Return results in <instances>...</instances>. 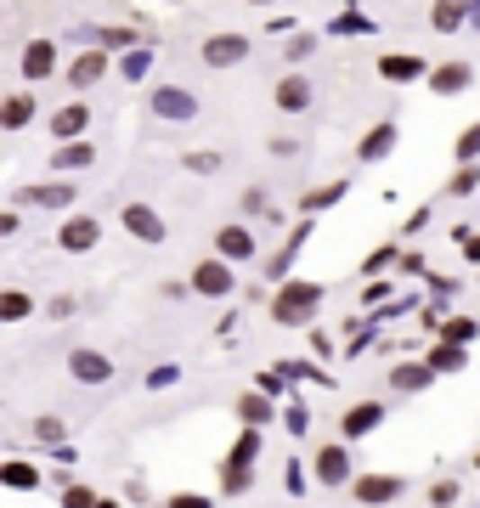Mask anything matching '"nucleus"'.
Segmentation results:
<instances>
[{"label":"nucleus","mask_w":480,"mask_h":508,"mask_svg":"<svg viewBox=\"0 0 480 508\" xmlns=\"http://www.w3.org/2000/svg\"><path fill=\"white\" fill-rule=\"evenodd\" d=\"M475 186H480V169H475V164H457V176H452L447 193H452V198H469Z\"/></svg>","instance_id":"28"},{"label":"nucleus","mask_w":480,"mask_h":508,"mask_svg":"<svg viewBox=\"0 0 480 508\" xmlns=\"http://www.w3.org/2000/svg\"><path fill=\"white\" fill-rule=\"evenodd\" d=\"M430 367H435V373H457V367H464V350H457V345H441V350L430 356Z\"/></svg>","instance_id":"29"},{"label":"nucleus","mask_w":480,"mask_h":508,"mask_svg":"<svg viewBox=\"0 0 480 508\" xmlns=\"http://www.w3.org/2000/svg\"><path fill=\"white\" fill-rule=\"evenodd\" d=\"M153 113L170 119V124H176V119L186 124V119H198V96L186 91V85H158V91H153Z\"/></svg>","instance_id":"4"},{"label":"nucleus","mask_w":480,"mask_h":508,"mask_svg":"<svg viewBox=\"0 0 480 508\" xmlns=\"http://www.w3.org/2000/svg\"><path fill=\"white\" fill-rule=\"evenodd\" d=\"M271 153H277V159H294L300 141H294V136H271Z\"/></svg>","instance_id":"37"},{"label":"nucleus","mask_w":480,"mask_h":508,"mask_svg":"<svg viewBox=\"0 0 480 508\" xmlns=\"http://www.w3.org/2000/svg\"><path fill=\"white\" fill-rule=\"evenodd\" d=\"M0 480L12 492H29V485H40V469H29V463H0Z\"/></svg>","instance_id":"23"},{"label":"nucleus","mask_w":480,"mask_h":508,"mask_svg":"<svg viewBox=\"0 0 480 508\" xmlns=\"http://www.w3.org/2000/svg\"><path fill=\"white\" fill-rule=\"evenodd\" d=\"M215 254H221V260H249V254H255V231H249L243 221L221 226L215 231Z\"/></svg>","instance_id":"13"},{"label":"nucleus","mask_w":480,"mask_h":508,"mask_svg":"<svg viewBox=\"0 0 480 508\" xmlns=\"http://www.w3.org/2000/svg\"><path fill=\"white\" fill-rule=\"evenodd\" d=\"M238 413H243L249 423H260V418H266V401H260V395H243V401H238Z\"/></svg>","instance_id":"35"},{"label":"nucleus","mask_w":480,"mask_h":508,"mask_svg":"<svg viewBox=\"0 0 480 508\" xmlns=\"http://www.w3.org/2000/svg\"><path fill=\"white\" fill-rule=\"evenodd\" d=\"M379 418H385L379 401H357V407L345 413V435H367V430H379Z\"/></svg>","instance_id":"20"},{"label":"nucleus","mask_w":480,"mask_h":508,"mask_svg":"<svg viewBox=\"0 0 480 508\" xmlns=\"http://www.w3.org/2000/svg\"><path fill=\"white\" fill-rule=\"evenodd\" d=\"M34 435H40V440H57V435H62V423H57V418H40V423H34Z\"/></svg>","instance_id":"40"},{"label":"nucleus","mask_w":480,"mask_h":508,"mask_svg":"<svg viewBox=\"0 0 480 508\" xmlns=\"http://www.w3.org/2000/svg\"><path fill=\"white\" fill-rule=\"evenodd\" d=\"M311 46H317L311 34H294V40H288V62H305V57H311Z\"/></svg>","instance_id":"34"},{"label":"nucleus","mask_w":480,"mask_h":508,"mask_svg":"<svg viewBox=\"0 0 480 508\" xmlns=\"http://www.w3.org/2000/svg\"><path fill=\"white\" fill-rule=\"evenodd\" d=\"M68 373L79 378V385H108V378H113V362H108L102 350H74V356H68Z\"/></svg>","instance_id":"11"},{"label":"nucleus","mask_w":480,"mask_h":508,"mask_svg":"<svg viewBox=\"0 0 480 508\" xmlns=\"http://www.w3.org/2000/svg\"><path fill=\"white\" fill-rule=\"evenodd\" d=\"M91 159H96V147H91V141H62L57 153H51V164H57V169H86Z\"/></svg>","instance_id":"22"},{"label":"nucleus","mask_w":480,"mask_h":508,"mask_svg":"<svg viewBox=\"0 0 480 508\" xmlns=\"http://www.w3.org/2000/svg\"><path fill=\"white\" fill-rule=\"evenodd\" d=\"M243 57H249V34H210L204 40V62L210 68H238Z\"/></svg>","instance_id":"7"},{"label":"nucleus","mask_w":480,"mask_h":508,"mask_svg":"<svg viewBox=\"0 0 480 508\" xmlns=\"http://www.w3.org/2000/svg\"><path fill=\"white\" fill-rule=\"evenodd\" d=\"M181 164L193 169V176H210V169H221V153H186Z\"/></svg>","instance_id":"32"},{"label":"nucleus","mask_w":480,"mask_h":508,"mask_svg":"<svg viewBox=\"0 0 480 508\" xmlns=\"http://www.w3.org/2000/svg\"><path fill=\"white\" fill-rule=\"evenodd\" d=\"M29 119H34V96H29V91H12L6 108H0V124H6V131H23Z\"/></svg>","instance_id":"21"},{"label":"nucleus","mask_w":480,"mask_h":508,"mask_svg":"<svg viewBox=\"0 0 480 508\" xmlns=\"http://www.w3.org/2000/svg\"><path fill=\"white\" fill-rule=\"evenodd\" d=\"M430 503H435V508L457 503V480H435V485H430Z\"/></svg>","instance_id":"33"},{"label":"nucleus","mask_w":480,"mask_h":508,"mask_svg":"<svg viewBox=\"0 0 480 508\" xmlns=\"http://www.w3.org/2000/svg\"><path fill=\"white\" fill-rule=\"evenodd\" d=\"M345 475H350L345 447H322V452H317V480H322V485H340Z\"/></svg>","instance_id":"19"},{"label":"nucleus","mask_w":480,"mask_h":508,"mask_svg":"<svg viewBox=\"0 0 480 508\" xmlns=\"http://www.w3.org/2000/svg\"><path fill=\"white\" fill-rule=\"evenodd\" d=\"M469 23H475V29H480V0H475V12H469Z\"/></svg>","instance_id":"42"},{"label":"nucleus","mask_w":480,"mask_h":508,"mask_svg":"<svg viewBox=\"0 0 480 508\" xmlns=\"http://www.w3.org/2000/svg\"><path fill=\"white\" fill-rule=\"evenodd\" d=\"M96 508H113V503H96Z\"/></svg>","instance_id":"44"},{"label":"nucleus","mask_w":480,"mask_h":508,"mask_svg":"<svg viewBox=\"0 0 480 508\" xmlns=\"http://www.w3.org/2000/svg\"><path fill=\"white\" fill-rule=\"evenodd\" d=\"M357 497H362L367 508L395 503V497H402V480H395V475H362V480H357Z\"/></svg>","instance_id":"17"},{"label":"nucleus","mask_w":480,"mask_h":508,"mask_svg":"<svg viewBox=\"0 0 480 508\" xmlns=\"http://www.w3.org/2000/svg\"><path fill=\"white\" fill-rule=\"evenodd\" d=\"M390 147H395V124H373V131L362 136V147H357V159L379 164V159H390Z\"/></svg>","instance_id":"18"},{"label":"nucleus","mask_w":480,"mask_h":508,"mask_svg":"<svg viewBox=\"0 0 480 508\" xmlns=\"http://www.w3.org/2000/svg\"><path fill=\"white\" fill-rule=\"evenodd\" d=\"M193 288L204 294V300H226V294L238 288V277H232V260H221V254L198 260V266H193Z\"/></svg>","instance_id":"2"},{"label":"nucleus","mask_w":480,"mask_h":508,"mask_svg":"<svg viewBox=\"0 0 480 508\" xmlns=\"http://www.w3.org/2000/svg\"><path fill=\"white\" fill-rule=\"evenodd\" d=\"M452 238L464 243V254H469V260H480V231H469V226H464V231H452Z\"/></svg>","instance_id":"36"},{"label":"nucleus","mask_w":480,"mask_h":508,"mask_svg":"<svg viewBox=\"0 0 480 508\" xmlns=\"http://www.w3.org/2000/svg\"><path fill=\"white\" fill-rule=\"evenodd\" d=\"M379 74L395 79V85H412V79H430V62L412 57V51H390V57H379Z\"/></svg>","instance_id":"10"},{"label":"nucleus","mask_w":480,"mask_h":508,"mask_svg":"<svg viewBox=\"0 0 480 508\" xmlns=\"http://www.w3.org/2000/svg\"><path fill=\"white\" fill-rule=\"evenodd\" d=\"M271 102H277V113H305L311 102H317V85H311L305 74H288L277 91H271Z\"/></svg>","instance_id":"8"},{"label":"nucleus","mask_w":480,"mask_h":508,"mask_svg":"<svg viewBox=\"0 0 480 508\" xmlns=\"http://www.w3.org/2000/svg\"><path fill=\"white\" fill-rule=\"evenodd\" d=\"M170 508H210V497H198V492H181V497H170Z\"/></svg>","instance_id":"39"},{"label":"nucleus","mask_w":480,"mask_h":508,"mask_svg":"<svg viewBox=\"0 0 480 508\" xmlns=\"http://www.w3.org/2000/svg\"><path fill=\"white\" fill-rule=\"evenodd\" d=\"M108 79V51H86V57H74V68H68V85L74 91H91V85H102Z\"/></svg>","instance_id":"14"},{"label":"nucleus","mask_w":480,"mask_h":508,"mask_svg":"<svg viewBox=\"0 0 480 508\" xmlns=\"http://www.w3.org/2000/svg\"><path fill=\"white\" fill-rule=\"evenodd\" d=\"M17 226H23V215H17V209H6V215H0V238H17Z\"/></svg>","instance_id":"38"},{"label":"nucleus","mask_w":480,"mask_h":508,"mask_svg":"<svg viewBox=\"0 0 480 508\" xmlns=\"http://www.w3.org/2000/svg\"><path fill=\"white\" fill-rule=\"evenodd\" d=\"M57 243H62V254H91L102 243V221L96 215H68L57 231Z\"/></svg>","instance_id":"3"},{"label":"nucleus","mask_w":480,"mask_h":508,"mask_svg":"<svg viewBox=\"0 0 480 508\" xmlns=\"http://www.w3.org/2000/svg\"><path fill=\"white\" fill-rule=\"evenodd\" d=\"M475 469H480V458H475Z\"/></svg>","instance_id":"45"},{"label":"nucleus","mask_w":480,"mask_h":508,"mask_svg":"<svg viewBox=\"0 0 480 508\" xmlns=\"http://www.w3.org/2000/svg\"><path fill=\"white\" fill-rule=\"evenodd\" d=\"M124 231H131L136 243H164L170 231H164V221H158V209H148V204H124Z\"/></svg>","instance_id":"6"},{"label":"nucleus","mask_w":480,"mask_h":508,"mask_svg":"<svg viewBox=\"0 0 480 508\" xmlns=\"http://www.w3.org/2000/svg\"><path fill=\"white\" fill-rule=\"evenodd\" d=\"M441 333H447V345H452V339H457V345H469V339H475V333H480V328H475V322H469V316H452V322H447V328H441Z\"/></svg>","instance_id":"31"},{"label":"nucleus","mask_w":480,"mask_h":508,"mask_svg":"<svg viewBox=\"0 0 480 508\" xmlns=\"http://www.w3.org/2000/svg\"><path fill=\"white\" fill-rule=\"evenodd\" d=\"M317 305H322V288H317V283H305V277H294V283H283V288H277V300H271V316H277L283 328H300L305 316H317Z\"/></svg>","instance_id":"1"},{"label":"nucleus","mask_w":480,"mask_h":508,"mask_svg":"<svg viewBox=\"0 0 480 508\" xmlns=\"http://www.w3.org/2000/svg\"><path fill=\"white\" fill-rule=\"evenodd\" d=\"M469 12H475V0H435V6H430V29L435 34H457L469 23Z\"/></svg>","instance_id":"15"},{"label":"nucleus","mask_w":480,"mask_h":508,"mask_svg":"<svg viewBox=\"0 0 480 508\" xmlns=\"http://www.w3.org/2000/svg\"><path fill=\"white\" fill-rule=\"evenodd\" d=\"M23 316H29V294H23V288H12L6 300H0V322H23Z\"/></svg>","instance_id":"27"},{"label":"nucleus","mask_w":480,"mask_h":508,"mask_svg":"<svg viewBox=\"0 0 480 508\" xmlns=\"http://www.w3.org/2000/svg\"><path fill=\"white\" fill-rule=\"evenodd\" d=\"M17 74H23V85H40L57 74V40H29L23 46V62H17Z\"/></svg>","instance_id":"5"},{"label":"nucleus","mask_w":480,"mask_h":508,"mask_svg":"<svg viewBox=\"0 0 480 508\" xmlns=\"http://www.w3.org/2000/svg\"><path fill=\"white\" fill-rule=\"evenodd\" d=\"M79 186L74 181H51V186H23L17 193V204H34V209H74Z\"/></svg>","instance_id":"9"},{"label":"nucleus","mask_w":480,"mask_h":508,"mask_svg":"<svg viewBox=\"0 0 480 508\" xmlns=\"http://www.w3.org/2000/svg\"><path fill=\"white\" fill-rule=\"evenodd\" d=\"M469 79H475L469 62H441V68H430V91L435 96H457V91H469Z\"/></svg>","instance_id":"16"},{"label":"nucleus","mask_w":480,"mask_h":508,"mask_svg":"<svg viewBox=\"0 0 480 508\" xmlns=\"http://www.w3.org/2000/svg\"><path fill=\"white\" fill-rule=\"evenodd\" d=\"M148 68H153V51H124V57H119V74L131 79V85L148 79Z\"/></svg>","instance_id":"24"},{"label":"nucleus","mask_w":480,"mask_h":508,"mask_svg":"<svg viewBox=\"0 0 480 508\" xmlns=\"http://www.w3.org/2000/svg\"><path fill=\"white\" fill-rule=\"evenodd\" d=\"M345 193H350V186H345V181H333V186H322V193H311V198H305V209H328V204H340Z\"/></svg>","instance_id":"30"},{"label":"nucleus","mask_w":480,"mask_h":508,"mask_svg":"<svg viewBox=\"0 0 480 508\" xmlns=\"http://www.w3.org/2000/svg\"><path fill=\"white\" fill-rule=\"evenodd\" d=\"M62 503H68V508H96V497H91V492H79V485H74V492L62 497Z\"/></svg>","instance_id":"41"},{"label":"nucleus","mask_w":480,"mask_h":508,"mask_svg":"<svg viewBox=\"0 0 480 508\" xmlns=\"http://www.w3.org/2000/svg\"><path fill=\"white\" fill-rule=\"evenodd\" d=\"M430 378H435V367H395L390 385H395V390H424Z\"/></svg>","instance_id":"25"},{"label":"nucleus","mask_w":480,"mask_h":508,"mask_svg":"<svg viewBox=\"0 0 480 508\" xmlns=\"http://www.w3.org/2000/svg\"><path fill=\"white\" fill-rule=\"evenodd\" d=\"M255 6H271V0H255Z\"/></svg>","instance_id":"43"},{"label":"nucleus","mask_w":480,"mask_h":508,"mask_svg":"<svg viewBox=\"0 0 480 508\" xmlns=\"http://www.w3.org/2000/svg\"><path fill=\"white\" fill-rule=\"evenodd\" d=\"M86 124H91V102H68V108L51 113V136L57 141H79V136H86Z\"/></svg>","instance_id":"12"},{"label":"nucleus","mask_w":480,"mask_h":508,"mask_svg":"<svg viewBox=\"0 0 480 508\" xmlns=\"http://www.w3.org/2000/svg\"><path fill=\"white\" fill-rule=\"evenodd\" d=\"M452 159H457V164H475V159H480V124H469V131L452 141Z\"/></svg>","instance_id":"26"}]
</instances>
